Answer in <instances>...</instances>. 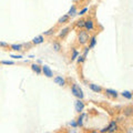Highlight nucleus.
<instances>
[{"label":"nucleus","mask_w":133,"mask_h":133,"mask_svg":"<svg viewBox=\"0 0 133 133\" xmlns=\"http://www.w3.org/2000/svg\"><path fill=\"white\" fill-rule=\"evenodd\" d=\"M105 93H107L108 95H111V97H113V98L118 97V92H116V91H114V90H111V89H107V90H105Z\"/></svg>","instance_id":"obj_13"},{"label":"nucleus","mask_w":133,"mask_h":133,"mask_svg":"<svg viewBox=\"0 0 133 133\" xmlns=\"http://www.w3.org/2000/svg\"><path fill=\"white\" fill-rule=\"evenodd\" d=\"M122 95H123V97L125 98V99H129V100L132 99V97H133V94H132L131 92H129V91H123Z\"/></svg>","instance_id":"obj_18"},{"label":"nucleus","mask_w":133,"mask_h":133,"mask_svg":"<svg viewBox=\"0 0 133 133\" xmlns=\"http://www.w3.org/2000/svg\"><path fill=\"white\" fill-rule=\"evenodd\" d=\"M42 42H43V36H38L36 38H33L32 40V43H35V44H40Z\"/></svg>","instance_id":"obj_12"},{"label":"nucleus","mask_w":133,"mask_h":133,"mask_svg":"<svg viewBox=\"0 0 133 133\" xmlns=\"http://www.w3.org/2000/svg\"><path fill=\"white\" fill-rule=\"evenodd\" d=\"M87 11H88V8H83V9L80 11V14H79V15H80V16H82V15H84Z\"/></svg>","instance_id":"obj_28"},{"label":"nucleus","mask_w":133,"mask_h":133,"mask_svg":"<svg viewBox=\"0 0 133 133\" xmlns=\"http://www.w3.org/2000/svg\"><path fill=\"white\" fill-rule=\"evenodd\" d=\"M69 19H70V17L68 15H63L62 17H60V18H59V20H58V23H60V24L66 23V22H69Z\"/></svg>","instance_id":"obj_9"},{"label":"nucleus","mask_w":133,"mask_h":133,"mask_svg":"<svg viewBox=\"0 0 133 133\" xmlns=\"http://www.w3.org/2000/svg\"><path fill=\"white\" fill-rule=\"evenodd\" d=\"M123 113H124V115H125V116H132L133 115V108L132 107L125 108L124 111H123Z\"/></svg>","instance_id":"obj_11"},{"label":"nucleus","mask_w":133,"mask_h":133,"mask_svg":"<svg viewBox=\"0 0 133 133\" xmlns=\"http://www.w3.org/2000/svg\"><path fill=\"white\" fill-rule=\"evenodd\" d=\"M89 88L93 91V92H95V93H100L102 91V88L101 87H99L98 84H94V83H90L89 84Z\"/></svg>","instance_id":"obj_7"},{"label":"nucleus","mask_w":133,"mask_h":133,"mask_svg":"<svg viewBox=\"0 0 133 133\" xmlns=\"http://www.w3.org/2000/svg\"><path fill=\"white\" fill-rule=\"evenodd\" d=\"M116 130H118V124H116L115 121H111L110 124L108 125V132L113 133V132H116Z\"/></svg>","instance_id":"obj_6"},{"label":"nucleus","mask_w":133,"mask_h":133,"mask_svg":"<svg viewBox=\"0 0 133 133\" xmlns=\"http://www.w3.org/2000/svg\"><path fill=\"white\" fill-rule=\"evenodd\" d=\"M69 30H70V28H64V29H62V31L60 32V35H59V38H62V39H63L64 37L68 35Z\"/></svg>","instance_id":"obj_15"},{"label":"nucleus","mask_w":133,"mask_h":133,"mask_svg":"<svg viewBox=\"0 0 133 133\" xmlns=\"http://www.w3.org/2000/svg\"><path fill=\"white\" fill-rule=\"evenodd\" d=\"M89 133H100V132H98V131H91V132H89Z\"/></svg>","instance_id":"obj_33"},{"label":"nucleus","mask_w":133,"mask_h":133,"mask_svg":"<svg viewBox=\"0 0 133 133\" xmlns=\"http://www.w3.org/2000/svg\"><path fill=\"white\" fill-rule=\"evenodd\" d=\"M70 124H71L72 127H77V125H78V124H77V122H74V121H72V122L70 123Z\"/></svg>","instance_id":"obj_32"},{"label":"nucleus","mask_w":133,"mask_h":133,"mask_svg":"<svg viewBox=\"0 0 133 133\" xmlns=\"http://www.w3.org/2000/svg\"><path fill=\"white\" fill-rule=\"evenodd\" d=\"M11 58H14V59H20V58H22L21 56H11Z\"/></svg>","instance_id":"obj_30"},{"label":"nucleus","mask_w":133,"mask_h":133,"mask_svg":"<svg viewBox=\"0 0 133 133\" xmlns=\"http://www.w3.org/2000/svg\"><path fill=\"white\" fill-rule=\"evenodd\" d=\"M0 47H3V48H9V44L6 43V42H2V41H0Z\"/></svg>","instance_id":"obj_25"},{"label":"nucleus","mask_w":133,"mask_h":133,"mask_svg":"<svg viewBox=\"0 0 133 133\" xmlns=\"http://www.w3.org/2000/svg\"><path fill=\"white\" fill-rule=\"evenodd\" d=\"M55 82L57 83L58 85H60V87H63L65 84V80L62 77H56L55 78Z\"/></svg>","instance_id":"obj_8"},{"label":"nucleus","mask_w":133,"mask_h":133,"mask_svg":"<svg viewBox=\"0 0 133 133\" xmlns=\"http://www.w3.org/2000/svg\"><path fill=\"white\" fill-rule=\"evenodd\" d=\"M42 72L45 77H48V78H52L53 77V72H52V70L49 68L48 65H43L42 66Z\"/></svg>","instance_id":"obj_5"},{"label":"nucleus","mask_w":133,"mask_h":133,"mask_svg":"<svg viewBox=\"0 0 133 133\" xmlns=\"http://www.w3.org/2000/svg\"><path fill=\"white\" fill-rule=\"evenodd\" d=\"M95 43H97V37L95 36H92L90 38V44H89V48L91 49V48H93L94 45H95Z\"/></svg>","instance_id":"obj_14"},{"label":"nucleus","mask_w":133,"mask_h":133,"mask_svg":"<svg viewBox=\"0 0 133 133\" xmlns=\"http://www.w3.org/2000/svg\"><path fill=\"white\" fill-rule=\"evenodd\" d=\"M90 41V36H89V32L87 30H80V32H79L78 35V42L84 45L87 44Z\"/></svg>","instance_id":"obj_1"},{"label":"nucleus","mask_w":133,"mask_h":133,"mask_svg":"<svg viewBox=\"0 0 133 133\" xmlns=\"http://www.w3.org/2000/svg\"><path fill=\"white\" fill-rule=\"evenodd\" d=\"M10 47L12 50H15V51H20V50H22V44H11Z\"/></svg>","instance_id":"obj_17"},{"label":"nucleus","mask_w":133,"mask_h":133,"mask_svg":"<svg viewBox=\"0 0 133 133\" xmlns=\"http://www.w3.org/2000/svg\"><path fill=\"white\" fill-rule=\"evenodd\" d=\"M84 28L87 29V31L93 30V28H94L93 20L92 19H87V20H84Z\"/></svg>","instance_id":"obj_4"},{"label":"nucleus","mask_w":133,"mask_h":133,"mask_svg":"<svg viewBox=\"0 0 133 133\" xmlns=\"http://www.w3.org/2000/svg\"><path fill=\"white\" fill-rule=\"evenodd\" d=\"M53 32H55V28H51V29H49L48 31L44 32V36H50V35H52Z\"/></svg>","instance_id":"obj_23"},{"label":"nucleus","mask_w":133,"mask_h":133,"mask_svg":"<svg viewBox=\"0 0 133 133\" xmlns=\"http://www.w3.org/2000/svg\"><path fill=\"white\" fill-rule=\"evenodd\" d=\"M78 58H79V59H78V62H79V63H82V62L84 61V59H85V58L83 57V56H79Z\"/></svg>","instance_id":"obj_24"},{"label":"nucleus","mask_w":133,"mask_h":133,"mask_svg":"<svg viewBox=\"0 0 133 133\" xmlns=\"http://www.w3.org/2000/svg\"><path fill=\"white\" fill-rule=\"evenodd\" d=\"M71 92L73 93L74 97H77L78 99H80V100H82V99H83V97H84V94H83L82 89H81L78 84H73V85H72V88H71Z\"/></svg>","instance_id":"obj_2"},{"label":"nucleus","mask_w":133,"mask_h":133,"mask_svg":"<svg viewBox=\"0 0 133 133\" xmlns=\"http://www.w3.org/2000/svg\"><path fill=\"white\" fill-rule=\"evenodd\" d=\"M74 109H76L77 112H79V113H81V112L83 111V109H84V103H83L82 100L78 99L76 103H74Z\"/></svg>","instance_id":"obj_3"},{"label":"nucleus","mask_w":133,"mask_h":133,"mask_svg":"<svg viewBox=\"0 0 133 133\" xmlns=\"http://www.w3.org/2000/svg\"><path fill=\"white\" fill-rule=\"evenodd\" d=\"M79 56H80V53H79V52L77 51L76 49H73V50H72V56H71V60H72V61H73V60H76V59H77V58H78Z\"/></svg>","instance_id":"obj_19"},{"label":"nucleus","mask_w":133,"mask_h":133,"mask_svg":"<svg viewBox=\"0 0 133 133\" xmlns=\"http://www.w3.org/2000/svg\"><path fill=\"white\" fill-rule=\"evenodd\" d=\"M89 50H90V48L89 47H85L84 48V53H83V57H87V55H88V52H89Z\"/></svg>","instance_id":"obj_27"},{"label":"nucleus","mask_w":133,"mask_h":133,"mask_svg":"<svg viewBox=\"0 0 133 133\" xmlns=\"http://www.w3.org/2000/svg\"><path fill=\"white\" fill-rule=\"evenodd\" d=\"M76 14H77V8L74 7V6H72L71 8H70L69 12H68V16H69V17H72V16H74Z\"/></svg>","instance_id":"obj_16"},{"label":"nucleus","mask_w":133,"mask_h":133,"mask_svg":"<svg viewBox=\"0 0 133 133\" xmlns=\"http://www.w3.org/2000/svg\"><path fill=\"white\" fill-rule=\"evenodd\" d=\"M107 133H109V132H107Z\"/></svg>","instance_id":"obj_34"},{"label":"nucleus","mask_w":133,"mask_h":133,"mask_svg":"<svg viewBox=\"0 0 133 133\" xmlns=\"http://www.w3.org/2000/svg\"><path fill=\"white\" fill-rule=\"evenodd\" d=\"M52 47H53V49H55V51H57V52L61 50V44H60L59 42H53Z\"/></svg>","instance_id":"obj_21"},{"label":"nucleus","mask_w":133,"mask_h":133,"mask_svg":"<svg viewBox=\"0 0 133 133\" xmlns=\"http://www.w3.org/2000/svg\"><path fill=\"white\" fill-rule=\"evenodd\" d=\"M31 69L35 71L36 73H38V74H40L41 72H42V68H41L40 65H38V64H36V63H33V64H31Z\"/></svg>","instance_id":"obj_10"},{"label":"nucleus","mask_w":133,"mask_h":133,"mask_svg":"<svg viewBox=\"0 0 133 133\" xmlns=\"http://www.w3.org/2000/svg\"><path fill=\"white\" fill-rule=\"evenodd\" d=\"M108 132V127H105V128H103L101 131H100V133H107Z\"/></svg>","instance_id":"obj_29"},{"label":"nucleus","mask_w":133,"mask_h":133,"mask_svg":"<svg viewBox=\"0 0 133 133\" xmlns=\"http://www.w3.org/2000/svg\"><path fill=\"white\" fill-rule=\"evenodd\" d=\"M128 133H133V128H129L128 129Z\"/></svg>","instance_id":"obj_31"},{"label":"nucleus","mask_w":133,"mask_h":133,"mask_svg":"<svg viewBox=\"0 0 133 133\" xmlns=\"http://www.w3.org/2000/svg\"><path fill=\"white\" fill-rule=\"evenodd\" d=\"M1 63L2 64H7V65H11V64H14V62L12 61H1Z\"/></svg>","instance_id":"obj_26"},{"label":"nucleus","mask_w":133,"mask_h":133,"mask_svg":"<svg viewBox=\"0 0 133 133\" xmlns=\"http://www.w3.org/2000/svg\"><path fill=\"white\" fill-rule=\"evenodd\" d=\"M77 27L78 28H84V20L83 19H80L79 21H77Z\"/></svg>","instance_id":"obj_22"},{"label":"nucleus","mask_w":133,"mask_h":133,"mask_svg":"<svg viewBox=\"0 0 133 133\" xmlns=\"http://www.w3.org/2000/svg\"><path fill=\"white\" fill-rule=\"evenodd\" d=\"M84 116H85V114H81V115L78 118V122H77V124H78L79 127H82V125H83V118H84Z\"/></svg>","instance_id":"obj_20"}]
</instances>
